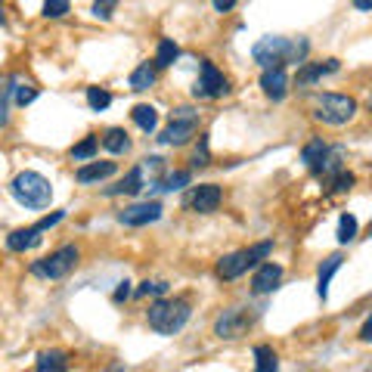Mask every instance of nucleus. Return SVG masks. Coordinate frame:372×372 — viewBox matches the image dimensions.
Listing matches in <instances>:
<instances>
[{
  "instance_id": "1",
  "label": "nucleus",
  "mask_w": 372,
  "mask_h": 372,
  "mask_svg": "<svg viewBox=\"0 0 372 372\" xmlns=\"http://www.w3.org/2000/svg\"><path fill=\"white\" fill-rule=\"evenodd\" d=\"M251 56H255L258 65L264 69H276L283 62H304L307 56V40H289V38H261L255 47H251Z\"/></svg>"
},
{
  "instance_id": "2",
  "label": "nucleus",
  "mask_w": 372,
  "mask_h": 372,
  "mask_svg": "<svg viewBox=\"0 0 372 372\" xmlns=\"http://www.w3.org/2000/svg\"><path fill=\"white\" fill-rule=\"evenodd\" d=\"M190 301L183 298H158L149 307V326L155 329L158 335H177L180 329L190 323Z\"/></svg>"
},
{
  "instance_id": "3",
  "label": "nucleus",
  "mask_w": 372,
  "mask_h": 372,
  "mask_svg": "<svg viewBox=\"0 0 372 372\" xmlns=\"http://www.w3.org/2000/svg\"><path fill=\"white\" fill-rule=\"evenodd\" d=\"M10 192L25 208H47L50 199H53V186H50L47 177H40L38 171H22L10 183Z\"/></svg>"
},
{
  "instance_id": "4",
  "label": "nucleus",
  "mask_w": 372,
  "mask_h": 372,
  "mask_svg": "<svg viewBox=\"0 0 372 372\" xmlns=\"http://www.w3.org/2000/svg\"><path fill=\"white\" fill-rule=\"evenodd\" d=\"M354 115H357V99L348 93H319L314 103V118L329 128H341Z\"/></svg>"
},
{
  "instance_id": "5",
  "label": "nucleus",
  "mask_w": 372,
  "mask_h": 372,
  "mask_svg": "<svg viewBox=\"0 0 372 372\" xmlns=\"http://www.w3.org/2000/svg\"><path fill=\"white\" fill-rule=\"evenodd\" d=\"M270 251H273V242H258V245H251V248L233 251V255L217 261V276L221 279H239L245 270L258 267L264 258H270Z\"/></svg>"
},
{
  "instance_id": "6",
  "label": "nucleus",
  "mask_w": 372,
  "mask_h": 372,
  "mask_svg": "<svg viewBox=\"0 0 372 372\" xmlns=\"http://www.w3.org/2000/svg\"><path fill=\"white\" fill-rule=\"evenodd\" d=\"M78 258H81L78 245H65V248L53 251V255L35 261V264H31V273L38 279H65L75 267H78Z\"/></svg>"
},
{
  "instance_id": "7",
  "label": "nucleus",
  "mask_w": 372,
  "mask_h": 372,
  "mask_svg": "<svg viewBox=\"0 0 372 372\" xmlns=\"http://www.w3.org/2000/svg\"><path fill=\"white\" fill-rule=\"evenodd\" d=\"M196 131H199V115L192 109H177L171 115V124L158 137V143H165V146H183Z\"/></svg>"
},
{
  "instance_id": "8",
  "label": "nucleus",
  "mask_w": 372,
  "mask_h": 372,
  "mask_svg": "<svg viewBox=\"0 0 372 372\" xmlns=\"http://www.w3.org/2000/svg\"><path fill=\"white\" fill-rule=\"evenodd\" d=\"M226 93H230V81L217 72L214 62H202L199 81L192 84V97L196 99H217V97H226Z\"/></svg>"
},
{
  "instance_id": "9",
  "label": "nucleus",
  "mask_w": 372,
  "mask_h": 372,
  "mask_svg": "<svg viewBox=\"0 0 372 372\" xmlns=\"http://www.w3.org/2000/svg\"><path fill=\"white\" fill-rule=\"evenodd\" d=\"M224 202V190L214 183H202V186H192V192L186 196V208L196 211V214H211L217 211Z\"/></svg>"
},
{
  "instance_id": "10",
  "label": "nucleus",
  "mask_w": 372,
  "mask_h": 372,
  "mask_svg": "<svg viewBox=\"0 0 372 372\" xmlns=\"http://www.w3.org/2000/svg\"><path fill=\"white\" fill-rule=\"evenodd\" d=\"M248 326H251V317L245 314V310H239V307H230V310H224V314L217 317L214 335L224 338V341H233V338H239V335L248 332Z\"/></svg>"
},
{
  "instance_id": "11",
  "label": "nucleus",
  "mask_w": 372,
  "mask_h": 372,
  "mask_svg": "<svg viewBox=\"0 0 372 372\" xmlns=\"http://www.w3.org/2000/svg\"><path fill=\"white\" fill-rule=\"evenodd\" d=\"M162 217V202H137V205H128L118 214V221L124 226H146L155 224Z\"/></svg>"
},
{
  "instance_id": "12",
  "label": "nucleus",
  "mask_w": 372,
  "mask_h": 372,
  "mask_svg": "<svg viewBox=\"0 0 372 372\" xmlns=\"http://www.w3.org/2000/svg\"><path fill=\"white\" fill-rule=\"evenodd\" d=\"M261 90H264L270 99H276L279 103V99L289 93V72H285V65L264 69V75H261Z\"/></svg>"
},
{
  "instance_id": "13",
  "label": "nucleus",
  "mask_w": 372,
  "mask_h": 372,
  "mask_svg": "<svg viewBox=\"0 0 372 372\" xmlns=\"http://www.w3.org/2000/svg\"><path fill=\"white\" fill-rule=\"evenodd\" d=\"M279 283H283V267L279 264H261L255 270V279H251V289H255L258 295H270V292H276L279 289Z\"/></svg>"
},
{
  "instance_id": "14",
  "label": "nucleus",
  "mask_w": 372,
  "mask_h": 372,
  "mask_svg": "<svg viewBox=\"0 0 372 372\" xmlns=\"http://www.w3.org/2000/svg\"><path fill=\"white\" fill-rule=\"evenodd\" d=\"M44 230L35 224V226H22V230H13L10 236H6V245H10V251H28V248H35V245H40V236Z\"/></svg>"
},
{
  "instance_id": "15",
  "label": "nucleus",
  "mask_w": 372,
  "mask_h": 372,
  "mask_svg": "<svg viewBox=\"0 0 372 372\" xmlns=\"http://www.w3.org/2000/svg\"><path fill=\"white\" fill-rule=\"evenodd\" d=\"M118 171L115 162H87L78 168V183H97V180H106V177H112Z\"/></svg>"
},
{
  "instance_id": "16",
  "label": "nucleus",
  "mask_w": 372,
  "mask_h": 372,
  "mask_svg": "<svg viewBox=\"0 0 372 372\" xmlns=\"http://www.w3.org/2000/svg\"><path fill=\"white\" fill-rule=\"evenodd\" d=\"M140 190H143V168H131V171L124 174L115 186H109L106 196H121V192L124 196H137Z\"/></svg>"
},
{
  "instance_id": "17",
  "label": "nucleus",
  "mask_w": 372,
  "mask_h": 372,
  "mask_svg": "<svg viewBox=\"0 0 372 372\" xmlns=\"http://www.w3.org/2000/svg\"><path fill=\"white\" fill-rule=\"evenodd\" d=\"M341 255H329L323 264H319V273H317V295L319 298H329V283H332V276L338 273V267H341Z\"/></svg>"
},
{
  "instance_id": "18",
  "label": "nucleus",
  "mask_w": 372,
  "mask_h": 372,
  "mask_svg": "<svg viewBox=\"0 0 372 372\" xmlns=\"http://www.w3.org/2000/svg\"><path fill=\"white\" fill-rule=\"evenodd\" d=\"M326 155H329V146H326V140H310L307 146L301 149V162L310 168L314 174H319V168H323V162H326Z\"/></svg>"
},
{
  "instance_id": "19",
  "label": "nucleus",
  "mask_w": 372,
  "mask_h": 372,
  "mask_svg": "<svg viewBox=\"0 0 372 372\" xmlns=\"http://www.w3.org/2000/svg\"><path fill=\"white\" fill-rule=\"evenodd\" d=\"M158 78V65L155 62H140L137 69L131 72V90H149Z\"/></svg>"
},
{
  "instance_id": "20",
  "label": "nucleus",
  "mask_w": 372,
  "mask_h": 372,
  "mask_svg": "<svg viewBox=\"0 0 372 372\" xmlns=\"http://www.w3.org/2000/svg\"><path fill=\"white\" fill-rule=\"evenodd\" d=\"M35 372H69V357L62 351H44L35 363Z\"/></svg>"
},
{
  "instance_id": "21",
  "label": "nucleus",
  "mask_w": 372,
  "mask_h": 372,
  "mask_svg": "<svg viewBox=\"0 0 372 372\" xmlns=\"http://www.w3.org/2000/svg\"><path fill=\"white\" fill-rule=\"evenodd\" d=\"M329 72H338V59H326V65L323 62H317V65L304 62V69L298 72V84H314Z\"/></svg>"
},
{
  "instance_id": "22",
  "label": "nucleus",
  "mask_w": 372,
  "mask_h": 372,
  "mask_svg": "<svg viewBox=\"0 0 372 372\" xmlns=\"http://www.w3.org/2000/svg\"><path fill=\"white\" fill-rule=\"evenodd\" d=\"M103 146L112 152V155H124V152L131 149V137H128V131H121V128H109L106 131V137H103Z\"/></svg>"
},
{
  "instance_id": "23",
  "label": "nucleus",
  "mask_w": 372,
  "mask_h": 372,
  "mask_svg": "<svg viewBox=\"0 0 372 372\" xmlns=\"http://www.w3.org/2000/svg\"><path fill=\"white\" fill-rule=\"evenodd\" d=\"M255 372H279V360H276V351L270 344H258L255 348Z\"/></svg>"
},
{
  "instance_id": "24",
  "label": "nucleus",
  "mask_w": 372,
  "mask_h": 372,
  "mask_svg": "<svg viewBox=\"0 0 372 372\" xmlns=\"http://www.w3.org/2000/svg\"><path fill=\"white\" fill-rule=\"evenodd\" d=\"M131 118H133V124H137L140 131H146V133H152L155 131V124H158V112L152 106H133Z\"/></svg>"
},
{
  "instance_id": "25",
  "label": "nucleus",
  "mask_w": 372,
  "mask_h": 372,
  "mask_svg": "<svg viewBox=\"0 0 372 372\" xmlns=\"http://www.w3.org/2000/svg\"><path fill=\"white\" fill-rule=\"evenodd\" d=\"M99 152V137H84L78 146H72V158L75 162H93V155H97Z\"/></svg>"
},
{
  "instance_id": "26",
  "label": "nucleus",
  "mask_w": 372,
  "mask_h": 372,
  "mask_svg": "<svg viewBox=\"0 0 372 372\" xmlns=\"http://www.w3.org/2000/svg\"><path fill=\"white\" fill-rule=\"evenodd\" d=\"M177 56H180V47H177L174 40H158V50H155V65H158V69L174 65Z\"/></svg>"
},
{
  "instance_id": "27",
  "label": "nucleus",
  "mask_w": 372,
  "mask_h": 372,
  "mask_svg": "<svg viewBox=\"0 0 372 372\" xmlns=\"http://www.w3.org/2000/svg\"><path fill=\"white\" fill-rule=\"evenodd\" d=\"M357 217H354V214H341V217H338V242H341V245H348V242H354V239H357Z\"/></svg>"
},
{
  "instance_id": "28",
  "label": "nucleus",
  "mask_w": 372,
  "mask_h": 372,
  "mask_svg": "<svg viewBox=\"0 0 372 372\" xmlns=\"http://www.w3.org/2000/svg\"><path fill=\"white\" fill-rule=\"evenodd\" d=\"M87 103L93 112H103V109L112 106V93L103 90V87H87Z\"/></svg>"
},
{
  "instance_id": "29",
  "label": "nucleus",
  "mask_w": 372,
  "mask_h": 372,
  "mask_svg": "<svg viewBox=\"0 0 372 372\" xmlns=\"http://www.w3.org/2000/svg\"><path fill=\"white\" fill-rule=\"evenodd\" d=\"M190 180H192V174H190V171H174V174H168V177H165L158 190L174 192V190H183V186H190Z\"/></svg>"
},
{
  "instance_id": "30",
  "label": "nucleus",
  "mask_w": 372,
  "mask_h": 372,
  "mask_svg": "<svg viewBox=\"0 0 372 372\" xmlns=\"http://www.w3.org/2000/svg\"><path fill=\"white\" fill-rule=\"evenodd\" d=\"M69 10H72L69 0H44V16L47 19H62Z\"/></svg>"
},
{
  "instance_id": "31",
  "label": "nucleus",
  "mask_w": 372,
  "mask_h": 372,
  "mask_svg": "<svg viewBox=\"0 0 372 372\" xmlns=\"http://www.w3.org/2000/svg\"><path fill=\"white\" fill-rule=\"evenodd\" d=\"M192 165H196V168L211 165V149H208V137H205V133L199 137V146H196V152H192Z\"/></svg>"
},
{
  "instance_id": "32",
  "label": "nucleus",
  "mask_w": 372,
  "mask_h": 372,
  "mask_svg": "<svg viewBox=\"0 0 372 372\" xmlns=\"http://www.w3.org/2000/svg\"><path fill=\"white\" fill-rule=\"evenodd\" d=\"M35 97H38V87H35V84H16V93H13L16 106H28Z\"/></svg>"
},
{
  "instance_id": "33",
  "label": "nucleus",
  "mask_w": 372,
  "mask_h": 372,
  "mask_svg": "<svg viewBox=\"0 0 372 372\" xmlns=\"http://www.w3.org/2000/svg\"><path fill=\"white\" fill-rule=\"evenodd\" d=\"M115 10H118V0H97V4H93V16H97V19H103V22L112 19Z\"/></svg>"
},
{
  "instance_id": "34",
  "label": "nucleus",
  "mask_w": 372,
  "mask_h": 372,
  "mask_svg": "<svg viewBox=\"0 0 372 372\" xmlns=\"http://www.w3.org/2000/svg\"><path fill=\"white\" fill-rule=\"evenodd\" d=\"M165 292H168V283H165V279H158V283H149V279H146V283H143L133 295H137V298H146V295H165Z\"/></svg>"
},
{
  "instance_id": "35",
  "label": "nucleus",
  "mask_w": 372,
  "mask_h": 372,
  "mask_svg": "<svg viewBox=\"0 0 372 372\" xmlns=\"http://www.w3.org/2000/svg\"><path fill=\"white\" fill-rule=\"evenodd\" d=\"M354 186V174H348V171H338L335 177H332V192H348Z\"/></svg>"
},
{
  "instance_id": "36",
  "label": "nucleus",
  "mask_w": 372,
  "mask_h": 372,
  "mask_svg": "<svg viewBox=\"0 0 372 372\" xmlns=\"http://www.w3.org/2000/svg\"><path fill=\"white\" fill-rule=\"evenodd\" d=\"M62 217H65V211H53V214H47L44 221H38V226H40V230H50V226H56Z\"/></svg>"
},
{
  "instance_id": "37",
  "label": "nucleus",
  "mask_w": 372,
  "mask_h": 372,
  "mask_svg": "<svg viewBox=\"0 0 372 372\" xmlns=\"http://www.w3.org/2000/svg\"><path fill=\"white\" fill-rule=\"evenodd\" d=\"M131 298V283L124 279V283H118V289H115V301L121 304V301H128Z\"/></svg>"
},
{
  "instance_id": "38",
  "label": "nucleus",
  "mask_w": 372,
  "mask_h": 372,
  "mask_svg": "<svg viewBox=\"0 0 372 372\" xmlns=\"http://www.w3.org/2000/svg\"><path fill=\"white\" fill-rule=\"evenodd\" d=\"M211 4H214V10L217 13H230L236 4H239V0H211Z\"/></svg>"
},
{
  "instance_id": "39",
  "label": "nucleus",
  "mask_w": 372,
  "mask_h": 372,
  "mask_svg": "<svg viewBox=\"0 0 372 372\" xmlns=\"http://www.w3.org/2000/svg\"><path fill=\"white\" fill-rule=\"evenodd\" d=\"M360 338H363V341H372V317L366 319V323H363V329H360Z\"/></svg>"
},
{
  "instance_id": "40",
  "label": "nucleus",
  "mask_w": 372,
  "mask_h": 372,
  "mask_svg": "<svg viewBox=\"0 0 372 372\" xmlns=\"http://www.w3.org/2000/svg\"><path fill=\"white\" fill-rule=\"evenodd\" d=\"M354 6L363 10V13H372V0H354Z\"/></svg>"
},
{
  "instance_id": "41",
  "label": "nucleus",
  "mask_w": 372,
  "mask_h": 372,
  "mask_svg": "<svg viewBox=\"0 0 372 372\" xmlns=\"http://www.w3.org/2000/svg\"><path fill=\"white\" fill-rule=\"evenodd\" d=\"M109 372H124V366H112V369H109Z\"/></svg>"
},
{
  "instance_id": "42",
  "label": "nucleus",
  "mask_w": 372,
  "mask_h": 372,
  "mask_svg": "<svg viewBox=\"0 0 372 372\" xmlns=\"http://www.w3.org/2000/svg\"><path fill=\"white\" fill-rule=\"evenodd\" d=\"M366 239H372V221H369V230H366Z\"/></svg>"
},
{
  "instance_id": "43",
  "label": "nucleus",
  "mask_w": 372,
  "mask_h": 372,
  "mask_svg": "<svg viewBox=\"0 0 372 372\" xmlns=\"http://www.w3.org/2000/svg\"><path fill=\"white\" fill-rule=\"evenodd\" d=\"M0 22H4V0H0Z\"/></svg>"
},
{
  "instance_id": "44",
  "label": "nucleus",
  "mask_w": 372,
  "mask_h": 372,
  "mask_svg": "<svg viewBox=\"0 0 372 372\" xmlns=\"http://www.w3.org/2000/svg\"><path fill=\"white\" fill-rule=\"evenodd\" d=\"M369 112H372V99H369Z\"/></svg>"
}]
</instances>
